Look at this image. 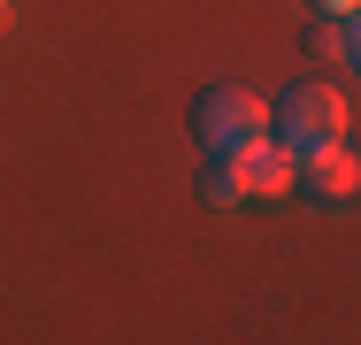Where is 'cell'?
Here are the masks:
<instances>
[{"mask_svg": "<svg viewBox=\"0 0 361 345\" xmlns=\"http://www.w3.org/2000/svg\"><path fill=\"white\" fill-rule=\"evenodd\" d=\"M292 192V153L269 131L238 138L231 153H208L200 161V200L208 207H238V200H285Z\"/></svg>", "mask_w": 361, "mask_h": 345, "instance_id": "obj_1", "label": "cell"}, {"mask_svg": "<svg viewBox=\"0 0 361 345\" xmlns=\"http://www.w3.org/2000/svg\"><path fill=\"white\" fill-rule=\"evenodd\" d=\"M269 138L285 146L292 161L300 153H315V146H338L346 138V100H338V84H285V100L269 108Z\"/></svg>", "mask_w": 361, "mask_h": 345, "instance_id": "obj_2", "label": "cell"}, {"mask_svg": "<svg viewBox=\"0 0 361 345\" xmlns=\"http://www.w3.org/2000/svg\"><path fill=\"white\" fill-rule=\"evenodd\" d=\"M254 131H269V108L246 84H208L192 100V146L200 153H231L238 138H254Z\"/></svg>", "mask_w": 361, "mask_h": 345, "instance_id": "obj_3", "label": "cell"}, {"mask_svg": "<svg viewBox=\"0 0 361 345\" xmlns=\"http://www.w3.org/2000/svg\"><path fill=\"white\" fill-rule=\"evenodd\" d=\"M292 184L307 192V200H354V184H361V169H354V153H346V138L338 146H315V153H300L292 161Z\"/></svg>", "mask_w": 361, "mask_h": 345, "instance_id": "obj_4", "label": "cell"}, {"mask_svg": "<svg viewBox=\"0 0 361 345\" xmlns=\"http://www.w3.org/2000/svg\"><path fill=\"white\" fill-rule=\"evenodd\" d=\"M307 54H323V62L354 69L361 62V39H354V15H323V23H307Z\"/></svg>", "mask_w": 361, "mask_h": 345, "instance_id": "obj_5", "label": "cell"}, {"mask_svg": "<svg viewBox=\"0 0 361 345\" xmlns=\"http://www.w3.org/2000/svg\"><path fill=\"white\" fill-rule=\"evenodd\" d=\"M307 8H323V15H354V0H307Z\"/></svg>", "mask_w": 361, "mask_h": 345, "instance_id": "obj_6", "label": "cell"}]
</instances>
